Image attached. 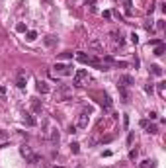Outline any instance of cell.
Segmentation results:
<instances>
[{
    "mask_svg": "<svg viewBox=\"0 0 166 168\" xmlns=\"http://www.w3.org/2000/svg\"><path fill=\"white\" fill-rule=\"evenodd\" d=\"M72 84L78 86V88L86 86V84H88V70H84V68L76 70V72H74V78H72Z\"/></svg>",
    "mask_w": 166,
    "mask_h": 168,
    "instance_id": "cell-1",
    "label": "cell"
},
{
    "mask_svg": "<svg viewBox=\"0 0 166 168\" xmlns=\"http://www.w3.org/2000/svg\"><path fill=\"white\" fill-rule=\"evenodd\" d=\"M20 153H22V157H25V160H27V162H31V164H37V162L41 160L39 155H35V153H33L27 145H22V147H20Z\"/></svg>",
    "mask_w": 166,
    "mask_h": 168,
    "instance_id": "cell-2",
    "label": "cell"
},
{
    "mask_svg": "<svg viewBox=\"0 0 166 168\" xmlns=\"http://www.w3.org/2000/svg\"><path fill=\"white\" fill-rule=\"evenodd\" d=\"M53 76H70L72 74V67H68V65H63V63H57L55 67H53V72H51Z\"/></svg>",
    "mask_w": 166,
    "mask_h": 168,
    "instance_id": "cell-3",
    "label": "cell"
},
{
    "mask_svg": "<svg viewBox=\"0 0 166 168\" xmlns=\"http://www.w3.org/2000/svg\"><path fill=\"white\" fill-rule=\"evenodd\" d=\"M72 96V88L70 86H59V88L55 90V100L57 102H65L68 100Z\"/></svg>",
    "mask_w": 166,
    "mask_h": 168,
    "instance_id": "cell-4",
    "label": "cell"
},
{
    "mask_svg": "<svg viewBox=\"0 0 166 168\" xmlns=\"http://www.w3.org/2000/svg\"><path fill=\"white\" fill-rule=\"evenodd\" d=\"M90 108H86V110H82L80 112V115H78V119H76V127L78 129H86L88 127V121H90Z\"/></svg>",
    "mask_w": 166,
    "mask_h": 168,
    "instance_id": "cell-5",
    "label": "cell"
},
{
    "mask_svg": "<svg viewBox=\"0 0 166 168\" xmlns=\"http://www.w3.org/2000/svg\"><path fill=\"white\" fill-rule=\"evenodd\" d=\"M133 84H135V78L131 74H121L117 78V86H121V88H127V86H133Z\"/></svg>",
    "mask_w": 166,
    "mask_h": 168,
    "instance_id": "cell-6",
    "label": "cell"
},
{
    "mask_svg": "<svg viewBox=\"0 0 166 168\" xmlns=\"http://www.w3.org/2000/svg\"><path fill=\"white\" fill-rule=\"evenodd\" d=\"M37 92H39V94H49L51 88H49V84H47L45 80H39V82H37Z\"/></svg>",
    "mask_w": 166,
    "mask_h": 168,
    "instance_id": "cell-7",
    "label": "cell"
},
{
    "mask_svg": "<svg viewBox=\"0 0 166 168\" xmlns=\"http://www.w3.org/2000/svg\"><path fill=\"white\" fill-rule=\"evenodd\" d=\"M25 84H27V76H25L23 72H20V76L16 80V86H18V88H25Z\"/></svg>",
    "mask_w": 166,
    "mask_h": 168,
    "instance_id": "cell-8",
    "label": "cell"
},
{
    "mask_svg": "<svg viewBox=\"0 0 166 168\" xmlns=\"http://www.w3.org/2000/svg\"><path fill=\"white\" fill-rule=\"evenodd\" d=\"M23 121H25V125H29V127H35V125H37V121H35V117H33L31 113H25Z\"/></svg>",
    "mask_w": 166,
    "mask_h": 168,
    "instance_id": "cell-9",
    "label": "cell"
},
{
    "mask_svg": "<svg viewBox=\"0 0 166 168\" xmlns=\"http://www.w3.org/2000/svg\"><path fill=\"white\" fill-rule=\"evenodd\" d=\"M90 49H96V51H104V45L100 43L98 39H92V41H90Z\"/></svg>",
    "mask_w": 166,
    "mask_h": 168,
    "instance_id": "cell-10",
    "label": "cell"
},
{
    "mask_svg": "<svg viewBox=\"0 0 166 168\" xmlns=\"http://www.w3.org/2000/svg\"><path fill=\"white\" fill-rule=\"evenodd\" d=\"M102 106H104L106 110H111L113 102H111V98H110V96H104V98H102Z\"/></svg>",
    "mask_w": 166,
    "mask_h": 168,
    "instance_id": "cell-11",
    "label": "cell"
},
{
    "mask_svg": "<svg viewBox=\"0 0 166 168\" xmlns=\"http://www.w3.org/2000/svg\"><path fill=\"white\" fill-rule=\"evenodd\" d=\"M31 110H33L35 113H41V102L33 98V100H31Z\"/></svg>",
    "mask_w": 166,
    "mask_h": 168,
    "instance_id": "cell-12",
    "label": "cell"
},
{
    "mask_svg": "<svg viewBox=\"0 0 166 168\" xmlns=\"http://www.w3.org/2000/svg\"><path fill=\"white\" fill-rule=\"evenodd\" d=\"M155 160H141L139 162V168H155Z\"/></svg>",
    "mask_w": 166,
    "mask_h": 168,
    "instance_id": "cell-13",
    "label": "cell"
},
{
    "mask_svg": "<svg viewBox=\"0 0 166 168\" xmlns=\"http://www.w3.org/2000/svg\"><path fill=\"white\" fill-rule=\"evenodd\" d=\"M164 51H166V45L164 43H158V45H156V49H155V55L160 57V55H164Z\"/></svg>",
    "mask_w": 166,
    "mask_h": 168,
    "instance_id": "cell-14",
    "label": "cell"
},
{
    "mask_svg": "<svg viewBox=\"0 0 166 168\" xmlns=\"http://www.w3.org/2000/svg\"><path fill=\"white\" fill-rule=\"evenodd\" d=\"M25 39H27V41H35V39H37V31H33V29L25 31Z\"/></svg>",
    "mask_w": 166,
    "mask_h": 168,
    "instance_id": "cell-15",
    "label": "cell"
},
{
    "mask_svg": "<svg viewBox=\"0 0 166 168\" xmlns=\"http://www.w3.org/2000/svg\"><path fill=\"white\" fill-rule=\"evenodd\" d=\"M151 72H153L155 76H160V74H162V68L158 67V65H153V67H151Z\"/></svg>",
    "mask_w": 166,
    "mask_h": 168,
    "instance_id": "cell-16",
    "label": "cell"
},
{
    "mask_svg": "<svg viewBox=\"0 0 166 168\" xmlns=\"http://www.w3.org/2000/svg\"><path fill=\"white\" fill-rule=\"evenodd\" d=\"M16 31H18V33H25V31H27V27H25V23H16Z\"/></svg>",
    "mask_w": 166,
    "mask_h": 168,
    "instance_id": "cell-17",
    "label": "cell"
},
{
    "mask_svg": "<svg viewBox=\"0 0 166 168\" xmlns=\"http://www.w3.org/2000/svg\"><path fill=\"white\" fill-rule=\"evenodd\" d=\"M166 82H158V94H160V96H162V98H164V94H166Z\"/></svg>",
    "mask_w": 166,
    "mask_h": 168,
    "instance_id": "cell-18",
    "label": "cell"
},
{
    "mask_svg": "<svg viewBox=\"0 0 166 168\" xmlns=\"http://www.w3.org/2000/svg\"><path fill=\"white\" fill-rule=\"evenodd\" d=\"M53 43H55V37H53V35H47V37H45V45H49V47H51Z\"/></svg>",
    "mask_w": 166,
    "mask_h": 168,
    "instance_id": "cell-19",
    "label": "cell"
},
{
    "mask_svg": "<svg viewBox=\"0 0 166 168\" xmlns=\"http://www.w3.org/2000/svg\"><path fill=\"white\" fill-rule=\"evenodd\" d=\"M129 37H131V43H133V45H137V43H139V35L135 33V31H133V33L129 35Z\"/></svg>",
    "mask_w": 166,
    "mask_h": 168,
    "instance_id": "cell-20",
    "label": "cell"
},
{
    "mask_svg": "<svg viewBox=\"0 0 166 168\" xmlns=\"http://www.w3.org/2000/svg\"><path fill=\"white\" fill-rule=\"evenodd\" d=\"M70 151H72V153L76 155L78 151H80V145H78V143H70Z\"/></svg>",
    "mask_w": 166,
    "mask_h": 168,
    "instance_id": "cell-21",
    "label": "cell"
},
{
    "mask_svg": "<svg viewBox=\"0 0 166 168\" xmlns=\"http://www.w3.org/2000/svg\"><path fill=\"white\" fill-rule=\"evenodd\" d=\"M137 155H139V151H137V149H131V151H129V158H131V160H135Z\"/></svg>",
    "mask_w": 166,
    "mask_h": 168,
    "instance_id": "cell-22",
    "label": "cell"
},
{
    "mask_svg": "<svg viewBox=\"0 0 166 168\" xmlns=\"http://www.w3.org/2000/svg\"><path fill=\"white\" fill-rule=\"evenodd\" d=\"M147 131H149V133H151V135L158 133V129H156V125H149V127H147Z\"/></svg>",
    "mask_w": 166,
    "mask_h": 168,
    "instance_id": "cell-23",
    "label": "cell"
},
{
    "mask_svg": "<svg viewBox=\"0 0 166 168\" xmlns=\"http://www.w3.org/2000/svg\"><path fill=\"white\" fill-rule=\"evenodd\" d=\"M139 125H141L143 129H147V127H149V119H141V121H139Z\"/></svg>",
    "mask_w": 166,
    "mask_h": 168,
    "instance_id": "cell-24",
    "label": "cell"
},
{
    "mask_svg": "<svg viewBox=\"0 0 166 168\" xmlns=\"http://www.w3.org/2000/svg\"><path fill=\"white\" fill-rule=\"evenodd\" d=\"M145 90H147L149 94H153V90H155V86H153V84H147V86H145Z\"/></svg>",
    "mask_w": 166,
    "mask_h": 168,
    "instance_id": "cell-25",
    "label": "cell"
},
{
    "mask_svg": "<svg viewBox=\"0 0 166 168\" xmlns=\"http://www.w3.org/2000/svg\"><path fill=\"white\" fill-rule=\"evenodd\" d=\"M61 57H63V59H70L72 53H70V51H66V53H61Z\"/></svg>",
    "mask_w": 166,
    "mask_h": 168,
    "instance_id": "cell-26",
    "label": "cell"
},
{
    "mask_svg": "<svg viewBox=\"0 0 166 168\" xmlns=\"http://www.w3.org/2000/svg\"><path fill=\"white\" fill-rule=\"evenodd\" d=\"M68 133H76V125H70L68 127Z\"/></svg>",
    "mask_w": 166,
    "mask_h": 168,
    "instance_id": "cell-27",
    "label": "cell"
},
{
    "mask_svg": "<svg viewBox=\"0 0 166 168\" xmlns=\"http://www.w3.org/2000/svg\"><path fill=\"white\" fill-rule=\"evenodd\" d=\"M0 96H6V86H0Z\"/></svg>",
    "mask_w": 166,
    "mask_h": 168,
    "instance_id": "cell-28",
    "label": "cell"
},
{
    "mask_svg": "<svg viewBox=\"0 0 166 168\" xmlns=\"http://www.w3.org/2000/svg\"><path fill=\"white\" fill-rule=\"evenodd\" d=\"M104 18H108V20H110V18H111V12L106 10V12H104Z\"/></svg>",
    "mask_w": 166,
    "mask_h": 168,
    "instance_id": "cell-29",
    "label": "cell"
},
{
    "mask_svg": "<svg viewBox=\"0 0 166 168\" xmlns=\"http://www.w3.org/2000/svg\"><path fill=\"white\" fill-rule=\"evenodd\" d=\"M6 137H8V135L4 133V131H0V139H6Z\"/></svg>",
    "mask_w": 166,
    "mask_h": 168,
    "instance_id": "cell-30",
    "label": "cell"
},
{
    "mask_svg": "<svg viewBox=\"0 0 166 168\" xmlns=\"http://www.w3.org/2000/svg\"><path fill=\"white\" fill-rule=\"evenodd\" d=\"M53 168H63V166H53Z\"/></svg>",
    "mask_w": 166,
    "mask_h": 168,
    "instance_id": "cell-31",
    "label": "cell"
}]
</instances>
